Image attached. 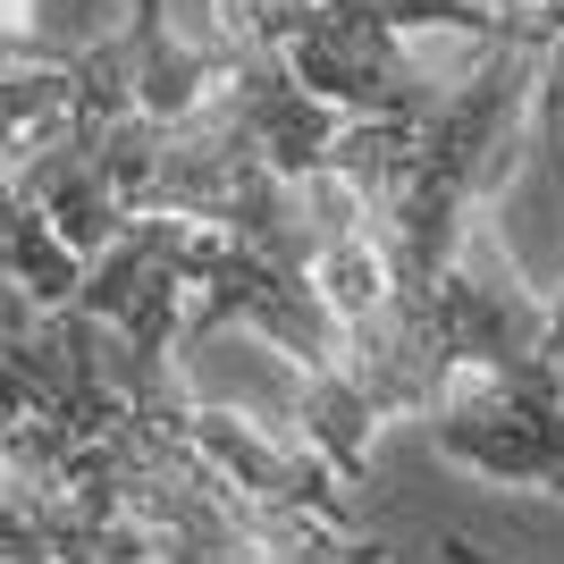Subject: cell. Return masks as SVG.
<instances>
[{"label": "cell", "mask_w": 564, "mask_h": 564, "mask_svg": "<svg viewBox=\"0 0 564 564\" xmlns=\"http://www.w3.org/2000/svg\"><path fill=\"white\" fill-rule=\"evenodd\" d=\"M540 59L547 51H531V43H480L471 76H455L430 110L346 118L337 127L329 169L362 194L371 236H379V253H388V279H397V321L362 354L388 346L438 295V279L464 261L497 177L514 169V135H522V110H531V85H540Z\"/></svg>", "instance_id": "obj_1"}, {"label": "cell", "mask_w": 564, "mask_h": 564, "mask_svg": "<svg viewBox=\"0 0 564 564\" xmlns=\"http://www.w3.org/2000/svg\"><path fill=\"white\" fill-rule=\"evenodd\" d=\"M464 397L430 404V447L480 480H522V489L564 497V397L547 379H497L464 371Z\"/></svg>", "instance_id": "obj_2"}]
</instances>
